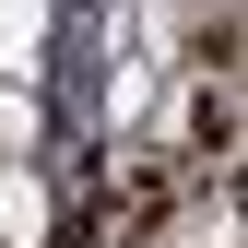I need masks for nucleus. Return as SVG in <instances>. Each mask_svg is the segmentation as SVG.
I'll return each mask as SVG.
<instances>
[{"mask_svg": "<svg viewBox=\"0 0 248 248\" xmlns=\"http://www.w3.org/2000/svg\"><path fill=\"white\" fill-rule=\"evenodd\" d=\"M0 236H12V248H47L59 236V201H47L36 166H0Z\"/></svg>", "mask_w": 248, "mask_h": 248, "instance_id": "f257e3e1", "label": "nucleus"}]
</instances>
